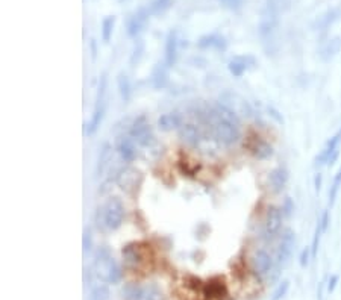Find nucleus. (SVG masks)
Returning a JSON list of instances; mask_svg holds the SVG:
<instances>
[{"label":"nucleus","instance_id":"nucleus-34","mask_svg":"<svg viewBox=\"0 0 341 300\" xmlns=\"http://www.w3.org/2000/svg\"><path fill=\"white\" fill-rule=\"evenodd\" d=\"M281 209H282V214L285 218H290L294 212V209H296V205H294V200L291 197H284L282 200V205H281Z\"/></svg>","mask_w":341,"mask_h":300},{"label":"nucleus","instance_id":"nucleus-3","mask_svg":"<svg viewBox=\"0 0 341 300\" xmlns=\"http://www.w3.org/2000/svg\"><path fill=\"white\" fill-rule=\"evenodd\" d=\"M340 147H341V128L326 141V144L317 153V156L314 158V165L316 167L334 165L340 156Z\"/></svg>","mask_w":341,"mask_h":300},{"label":"nucleus","instance_id":"nucleus-31","mask_svg":"<svg viewBox=\"0 0 341 300\" xmlns=\"http://www.w3.org/2000/svg\"><path fill=\"white\" fill-rule=\"evenodd\" d=\"M178 167H179V170L183 173V175H187L190 178H194L200 171V164H190L188 161H181L178 164Z\"/></svg>","mask_w":341,"mask_h":300},{"label":"nucleus","instance_id":"nucleus-44","mask_svg":"<svg viewBox=\"0 0 341 300\" xmlns=\"http://www.w3.org/2000/svg\"><path fill=\"white\" fill-rule=\"evenodd\" d=\"M90 46H91V59L94 61V59L97 58V47H96V41H94V40H91Z\"/></svg>","mask_w":341,"mask_h":300},{"label":"nucleus","instance_id":"nucleus-28","mask_svg":"<svg viewBox=\"0 0 341 300\" xmlns=\"http://www.w3.org/2000/svg\"><path fill=\"white\" fill-rule=\"evenodd\" d=\"M141 294H143V287H139L138 283H128L123 288V296H125L126 300H141Z\"/></svg>","mask_w":341,"mask_h":300},{"label":"nucleus","instance_id":"nucleus-43","mask_svg":"<svg viewBox=\"0 0 341 300\" xmlns=\"http://www.w3.org/2000/svg\"><path fill=\"white\" fill-rule=\"evenodd\" d=\"M321 185H323V175H321V173H316V176H314V188H316V191H320Z\"/></svg>","mask_w":341,"mask_h":300},{"label":"nucleus","instance_id":"nucleus-32","mask_svg":"<svg viewBox=\"0 0 341 300\" xmlns=\"http://www.w3.org/2000/svg\"><path fill=\"white\" fill-rule=\"evenodd\" d=\"M290 290V282L288 280H282L279 282V285L276 287V290L273 291V296H272V300H282L287 293Z\"/></svg>","mask_w":341,"mask_h":300},{"label":"nucleus","instance_id":"nucleus-8","mask_svg":"<svg viewBox=\"0 0 341 300\" xmlns=\"http://www.w3.org/2000/svg\"><path fill=\"white\" fill-rule=\"evenodd\" d=\"M249 152L256 161H269L274 155V147L269 139L255 135L249 141Z\"/></svg>","mask_w":341,"mask_h":300},{"label":"nucleus","instance_id":"nucleus-40","mask_svg":"<svg viewBox=\"0 0 341 300\" xmlns=\"http://www.w3.org/2000/svg\"><path fill=\"white\" fill-rule=\"evenodd\" d=\"M82 246H84V252L87 254V252L91 249L92 246V238H91V232L90 229H85L84 231V238H82Z\"/></svg>","mask_w":341,"mask_h":300},{"label":"nucleus","instance_id":"nucleus-15","mask_svg":"<svg viewBox=\"0 0 341 300\" xmlns=\"http://www.w3.org/2000/svg\"><path fill=\"white\" fill-rule=\"evenodd\" d=\"M199 49H204V50H217V52H225L227 49V41L223 35L220 34H206L204 37H200L197 41Z\"/></svg>","mask_w":341,"mask_h":300},{"label":"nucleus","instance_id":"nucleus-27","mask_svg":"<svg viewBox=\"0 0 341 300\" xmlns=\"http://www.w3.org/2000/svg\"><path fill=\"white\" fill-rule=\"evenodd\" d=\"M340 189H341V167L338 168V171L334 175V179H332V184H331V188H329V193H328L331 207L337 202V197L340 194Z\"/></svg>","mask_w":341,"mask_h":300},{"label":"nucleus","instance_id":"nucleus-33","mask_svg":"<svg viewBox=\"0 0 341 300\" xmlns=\"http://www.w3.org/2000/svg\"><path fill=\"white\" fill-rule=\"evenodd\" d=\"M110 299V290L105 285H99L90 294V300H108Z\"/></svg>","mask_w":341,"mask_h":300},{"label":"nucleus","instance_id":"nucleus-42","mask_svg":"<svg viewBox=\"0 0 341 300\" xmlns=\"http://www.w3.org/2000/svg\"><path fill=\"white\" fill-rule=\"evenodd\" d=\"M219 2L227 9H237L241 5V0H219Z\"/></svg>","mask_w":341,"mask_h":300},{"label":"nucleus","instance_id":"nucleus-25","mask_svg":"<svg viewBox=\"0 0 341 300\" xmlns=\"http://www.w3.org/2000/svg\"><path fill=\"white\" fill-rule=\"evenodd\" d=\"M123 279V270L117 261H114V258L110 262V267H108V273H106V282L110 283H118Z\"/></svg>","mask_w":341,"mask_h":300},{"label":"nucleus","instance_id":"nucleus-24","mask_svg":"<svg viewBox=\"0 0 341 300\" xmlns=\"http://www.w3.org/2000/svg\"><path fill=\"white\" fill-rule=\"evenodd\" d=\"M111 156H113V147L110 143H103V146L100 147L99 156H97V164H96V176L103 175L105 168L108 167V164L111 162Z\"/></svg>","mask_w":341,"mask_h":300},{"label":"nucleus","instance_id":"nucleus-4","mask_svg":"<svg viewBox=\"0 0 341 300\" xmlns=\"http://www.w3.org/2000/svg\"><path fill=\"white\" fill-rule=\"evenodd\" d=\"M138 146L141 147H150L155 143V135L152 132V128L147 121V117L144 114L138 115L129 128V134H128Z\"/></svg>","mask_w":341,"mask_h":300},{"label":"nucleus","instance_id":"nucleus-38","mask_svg":"<svg viewBox=\"0 0 341 300\" xmlns=\"http://www.w3.org/2000/svg\"><path fill=\"white\" fill-rule=\"evenodd\" d=\"M267 113H269V115H270L277 124H284V115L281 114V111H279V109H277L276 106L269 105V106H267Z\"/></svg>","mask_w":341,"mask_h":300},{"label":"nucleus","instance_id":"nucleus-14","mask_svg":"<svg viewBox=\"0 0 341 300\" xmlns=\"http://www.w3.org/2000/svg\"><path fill=\"white\" fill-rule=\"evenodd\" d=\"M149 14H150L149 9L139 8L136 12H134L128 19V22H126V34L129 37H136L144 29V26L147 24V20H149Z\"/></svg>","mask_w":341,"mask_h":300},{"label":"nucleus","instance_id":"nucleus-9","mask_svg":"<svg viewBox=\"0 0 341 300\" xmlns=\"http://www.w3.org/2000/svg\"><path fill=\"white\" fill-rule=\"evenodd\" d=\"M256 66L258 59L253 55H237L227 62V70L234 77H241Z\"/></svg>","mask_w":341,"mask_h":300},{"label":"nucleus","instance_id":"nucleus-41","mask_svg":"<svg viewBox=\"0 0 341 300\" xmlns=\"http://www.w3.org/2000/svg\"><path fill=\"white\" fill-rule=\"evenodd\" d=\"M338 282H340V276L338 275H331V277L328 280V285H326V291L332 294L335 291L337 285H338Z\"/></svg>","mask_w":341,"mask_h":300},{"label":"nucleus","instance_id":"nucleus-10","mask_svg":"<svg viewBox=\"0 0 341 300\" xmlns=\"http://www.w3.org/2000/svg\"><path fill=\"white\" fill-rule=\"evenodd\" d=\"M115 150L123 162L131 164L136 160V143L129 135H120L115 139Z\"/></svg>","mask_w":341,"mask_h":300},{"label":"nucleus","instance_id":"nucleus-13","mask_svg":"<svg viewBox=\"0 0 341 300\" xmlns=\"http://www.w3.org/2000/svg\"><path fill=\"white\" fill-rule=\"evenodd\" d=\"M288 181H290V171L285 167L279 165V167L273 168L269 175V186L272 189V193L281 194L287 188Z\"/></svg>","mask_w":341,"mask_h":300},{"label":"nucleus","instance_id":"nucleus-12","mask_svg":"<svg viewBox=\"0 0 341 300\" xmlns=\"http://www.w3.org/2000/svg\"><path fill=\"white\" fill-rule=\"evenodd\" d=\"M117 181V185L125 189V191L131 193V191H135V189L138 188L139 182H141V176H139V173L131 167H126L123 168L121 171H118V175L115 178Z\"/></svg>","mask_w":341,"mask_h":300},{"label":"nucleus","instance_id":"nucleus-18","mask_svg":"<svg viewBox=\"0 0 341 300\" xmlns=\"http://www.w3.org/2000/svg\"><path fill=\"white\" fill-rule=\"evenodd\" d=\"M179 52V40L176 32H170L165 40V49H164V62L167 67H173L178 59Z\"/></svg>","mask_w":341,"mask_h":300},{"label":"nucleus","instance_id":"nucleus-26","mask_svg":"<svg viewBox=\"0 0 341 300\" xmlns=\"http://www.w3.org/2000/svg\"><path fill=\"white\" fill-rule=\"evenodd\" d=\"M114 24H115V17H114V15H108V17L103 19V22H102V30H100L103 43H110V40L113 38Z\"/></svg>","mask_w":341,"mask_h":300},{"label":"nucleus","instance_id":"nucleus-6","mask_svg":"<svg viewBox=\"0 0 341 300\" xmlns=\"http://www.w3.org/2000/svg\"><path fill=\"white\" fill-rule=\"evenodd\" d=\"M294 244H296V233L291 228H285L279 235V243L276 247V265H285L291 259Z\"/></svg>","mask_w":341,"mask_h":300},{"label":"nucleus","instance_id":"nucleus-22","mask_svg":"<svg viewBox=\"0 0 341 300\" xmlns=\"http://www.w3.org/2000/svg\"><path fill=\"white\" fill-rule=\"evenodd\" d=\"M182 117L179 113L173 111V113H167V114H162L159 118H158V128L162 131V132H170L173 129H179L182 126Z\"/></svg>","mask_w":341,"mask_h":300},{"label":"nucleus","instance_id":"nucleus-5","mask_svg":"<svg viewBox=\"0 0 341 300\" xmlns=\"http://www.w3.org/2000/svg\"><path fill=\"white\" fill-rule=\"evenodd\" d=\"M103 209V223L106 231H115L123 225V220H125V207L123 203L117 199L113 197L108 200Z\"/></svg>","mask_w":341,"mask_h":300},{"label":"nucleus","instance_id":"nucleus-35","mask_svg":"<svg viewBox=\"0 0 341 300\" xmlns=\"http://www.w3.org/2000/svg\"><path fill=\"white\" fill-rule=\"evenodd\" d=\"M159 299V290L155 285H147L143 287V294L141 300H158Z\"/></svg>","mask_w":341,"mask_h":300},{"label":"nucleus","instance_id":"nucleus-20","mask_svg":"<svg viewBox=\"0 0 341 300\" xmlns=\"http://www.w3.org/2000/svg\"><path fill=\"white\" fill-rule=\"evenodd\" d=\"M121 255H123L125 262L129 264V265H138V264H141L143 259H144L143 250H141V247H139V244H136V243L126 244L121 250Z\"/></svg>","mask_w":341,"mask_h":300},{"label":"nucleus","instance_id":"nucleus-2","mask_svg":"<svg viewBox=\"0 0 341 300\" xmlns=\"http://www.w3.org/2000/svg\"><path fill=\"white\" fill-rule=\"evenodd\" d=\"M284 214L281 207L277 205H269L264 212V218H262V238L266 241H273L277 238L281 232L284 231Z\"/></svg>","mask_w":341,"mask_h":300},{"label":"nucleus","instance_id":"nucleus-1","mask_svg":"<svg viewBox=\"0 0 341 300\" xmlns=\"http://www.w3.org/2000/svg\"><path fill=\"white\" fill-rule=\"evenodd\" d=\"M202 120L209 129L211 137L219 144L232 147L241 139V123L238 115L223 103H214L200 113Z\"/></svg>","mask_w":341,"mask_h":300},{"label":"nucleus","instance_id":"nucleus-23","mask_svg":"<svg viewBox=\"0 0 341 300\" xmlns=\"http://www.w3.org/2000/svg\"><path fill=\"white\" fill-rule=\"evenodd\" d=\"M117 88H118V94L121 100L125 103H129L132 99V84H131V79L126 73H118L117 74Z\"/></svg>","mask_w":341,"mask_h":300},{"label":"nucleus","instance_id":"nucleus-29","mask_svg":"<svg viewBox=\"0 0 341 300\" xmlns=\"http://www.w3.org/2000/svg\"><path fill=\"white\" fill-rule=\"evenodd\" d=\"M338 19V14L337 11H329L320 17V20H317V30H326L329 26H332Z\"/></svg>","mask_w":341,"mask_h":300},{"label":"nucleus","instance_id":"nucleus-19","mask_svg":"<svg viewBox=\"0 0 341 300\" xmlns=\"http://www.w3.org/2000/svg\"><path fill=\"white\" fill-rule=\"evenodd\" d=\"M168 69L165 66V62H162V64H157L153 67L152 70V74H150V84L155 90H162L167 87L168 84Z\"/></svg>","mask_w":341,"mask_h":300},{"label":"nucleus","instance_id":"nucleus-39","mask_svg":"<svg viewBox=\"0 0 341 300\" xmlns=\"http://www.w3.org/2000/svg\"><path fill=\"white\" fill-rule=\"evenodd\" d=\"M311 259H313V252H311V246H309V247H305V249L300 252L299 262H300V265H302V267H306Z\"/></svg>","mask_w":341,"mask_h":300},{"label":"nucleus","instance_id":"nucleus-30","mask_svg":"<svg viewBox=\"0 0 341 300\" xmlns=\"http://www.w3.org/2000/svg\"><path fill=\"white\" fill-rule=\"evenodd\" d=\"M170 0H152V3L149 5V12L153 15H158L165 12L170 8Z\"/></svg>","mask_w":341,"mask_h":300},{"label":"nucleus","instance_id":"nucleus-16","mask_svg":"<svg viewBox=\"0 0 341 300\" xmlns=\"http://www.w3.org/2000/svg\"><path fill=\"white\" fill-rule=\"evenodd\" d=\"M103 115H105V102L103 100H96V106H94V111H92V115L90 118L88 123H85L84 126V134L87 137H91L94 135L99 129V126L103 120Z\"/></svg>","mask_w":341,"mask_h":300},{"label":"nucleus","instance_id":"nucleus-21","mask_svg":"<svg viewBox=\"0 0 341 300\" xmlns=\"http://www.w3.org/2000/svg\"><path fill=\"white\" fill-rule=\"evenodd\" d=\"M340 50H341V40L337 37V38H331L328 41H324L320 47L318 55H320L321 61L329 62L340 53Z\"/></svg>","mask_w":341,"mask_h":300},{"label":"nucleus","instance_id":"nucleus-7","mask_svg":"<svg viewBox=\"0 0 341 300\" xmlns=\"http://www.w3.org/2000/svg\"><path fill=\"white\" fill-rule=\"evenodd\" d=\"M276 261L266 249H256L250 256V268L258 277H266L274 270Z\"/></svg>","mask_w":341,"mask_h":300},{"label":"nucleus","instance_id":"nucleus-37","mask_svg":"<svg viewBox=\"0 0 341 300\" xmlns=\"http://www.w3.org/2000/svg\"><path fill=\"white\" fill-rule=\"evenodd\" d=\"M321 235H323V232H321L320 226L317 225V226H316V231H314V236H313V243H311V252H313V258H316V256H317V254H318V247H320V240H321Z\"/></svg>","mask_w":341,"mask_h":300},{"label":"nucleus","instance_id":"nucleus-36","mask_svg":"<svg viewBox=\"0 0 341 300\" xmlns=\"http://www.w3.org/2000/svg\"><path fill=\"white\" fill-rule=\"evenodd\" d=\"M317 225L320 226V229H321L323 233L328 232L329 225H331V212H329V209H323V212H321V215H320V218H318Z\"/></svg>","mask_w":341,"mask_h":300},{"label":"nucleus","instance_id":"nucleus-17","mask_svg":"<svg viewBox=\"0 0 341 300\" xmlns=\"http://www.w3.org/2000/svg\"><path fill=\"white\" fill-rule=\"evenodd\" d=\"M204 296H206L208 299H215L220 300L225 299L227 296V285L222 280V279H211L208 280L205 285L202 287Z\"/></svg>","mask_w":341,"mask_h":300},{"label":"nucleus","instance_id":"nucleus-11","mask_svg":"<svg viewBox=\"0 0 341 300\" xmlns=\"http://www.w3.org/2000/svg\"><path fill=\"white\" fill-rule=\"evenodd\" d=\"M178 135H179L182 143H185L191 149H196L200 144V139H202L200 128L194 123H183L178 129Z\"/></svg>","mask_w":341,"mask_h":300}]
</instances>
